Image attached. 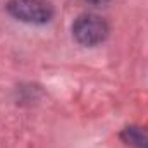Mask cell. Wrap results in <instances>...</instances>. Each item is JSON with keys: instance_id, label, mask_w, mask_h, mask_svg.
<instances>
[{"instance_id": "obj_1", "label": "cell", "mask_w": 148, "mask_h": 148, "mask_svg": "<svg viewBox=\"0 0 148 148\" xmlns=\"http://www.w3.org/2000/svg\"><path fill=\"white\" fill-rule=\"evenodd\" d=\"M7 10L19 21L43 24L52 19L53 9L47 0H10Z\"/></svg>"}, {"instance_id": "obj_2", "label": "cell", "mask_w": 148, "mask_h": 148, "mask_svg": "<svg viewBox=\"0 0 148 148\" xmlns=\"http://www.w3.org/2000/svg\"><path fill=\"white\" fill-rule=\"evenodd\" d=\"M73 33L74 38L81 45L93 47V45L102 43L107 38L109 28L102 17L93 16V14H86V16H81L76 19V23L73 24Z\"/></svg>"}, {"instance_id": "obj_3", "label": "cell", "mask_w": 148, "mask_h": 148, "mask_svg": "<svg viewBox=\"0 0 148 148\" xmlns=\"http://www.w3.org/2000/svg\"><path fill=\"white\" fill-rule=\"evenodd\" d=\"M84 2H90V3H103L107 0H84Z\"/></svg>"}]
</instances>
